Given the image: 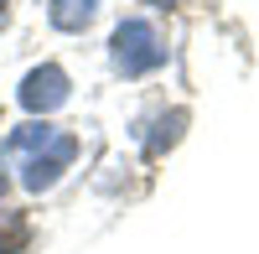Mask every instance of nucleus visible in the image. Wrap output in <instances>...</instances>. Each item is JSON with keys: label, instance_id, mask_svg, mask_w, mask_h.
Masks as SVG:
<instances>
[{"label": "nucleus", "instance_id": "nucleus-1", "mask_svg": "<svg viewBox=\"0 0 259 254\" xmlns=\"http://www.w3.org/2000/svg\"><path fill=\"white\" fill-rule=\"evenodd\" d=\"M161 62H166L161 31L150 26V21H119V31H114V68L124 78H140L150 68H161Z\"/></svg>", "mask_w": 259, "mask_h": 254}, {"label": "nucleus", "instance_id": "nucleus-2", "mask_svg": "<svg viewBox=\"0 0 259 254\" xmlns=\"http://www.w3.org/2000/svg\"><path fill=\"white\" fill-rule=\"evenodd\" d=\"M78 156V140L73 135H52L47 145H41V151H31L26 161H21V187H26V192H41V187H52L62 172H68V161Z\"/></svg>", "mask_w": 259, "mask_h": 254}, {"label": "nucleus", "instance_id": "nucleus-3", "mask_svg": "<svg viewBox=\"0 0 259 254\" xmlns=\"http://www.w3.org/2000/svg\"><path fill=\"white\" fill-rule=\"evenodd\" d=\"M21 104H26L31 114H52L57 104H68V73L62 68H31L26 83H21Z\"/></svg>", "mask_w": 259, "mask_h": 254}, {"label": "nucleus", "instance_id": "nucleus-4", "mask_svg": "<svg viewBox=\"0 0 259 254\" xmlns=\"http://www.w3.org/2000/svg\"><path fill=\"white\" fill-rule=\"evenodd\" d=\"M104 6V0H52V26L62 31H83L94 21V11Z\"/></svg>", "mask_w": 259, "mask_h": 254}, {"label": "nucleus", "instance_id": "nucleus-5", "mask_svg": "<svg viewBox=\"0 0 259 254\" xmlns=\"http://www.w3.org/2000/svg\"><path fill=\"white\" fill-rule=\"evenodd\" d=\"M182 124H187V114H182V109H177V114H166V119H161V130L150 135V156H161L166 145H171V140L182 135Z\"/></svg>", "mask_w": 259, "mask_h": 254}, {"label": "nucleus", "instance_id": "nucleus-6", "mask_svg": "<svg viewBox=\"0 0 259 254\" xmlns=\"http://www.w3.org/2000/svg\"><path fill=\"white\" fill-rule=\"evenodd\" d=\"M145 6H177V0H145Z\"/></svg>", "mask_w": 259, "mask_h": 254}, {"label": "nucleus", "instance_id": "nucleus-7", "mask_svg": "<svg viewBox=\"0 0 259 254\" xmlns=\"http://www.w3.org/2000/svg\"><path fill=\"white\" fill-rule=\"evenodd\" d=\"M0 16H6V0H0Z\"/></svg>", "mask_w": 259, "mask_h": 254}]
</instances>
